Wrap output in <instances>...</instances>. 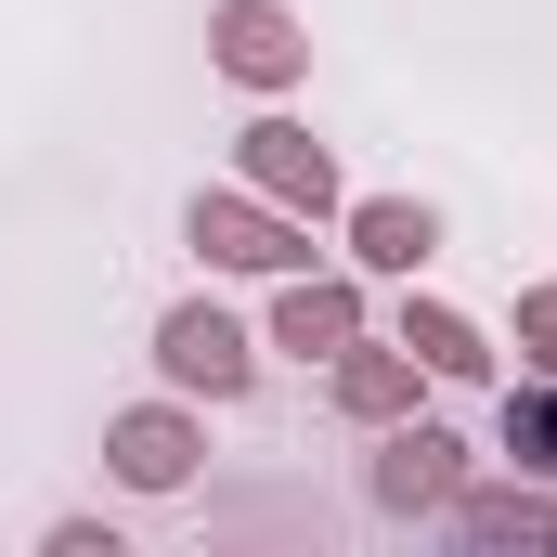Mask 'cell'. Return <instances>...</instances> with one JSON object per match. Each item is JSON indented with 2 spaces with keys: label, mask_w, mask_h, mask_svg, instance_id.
I'll use <instances>...</instances> for the list:
<instances>
[{
  "label": "cell",
  "mask_w": 557,
  "mask_h": 557,
  "mask_svg": "<svg viewBox=\"0 0 557 557\" xmlns=\"http://www.w3.org/2000/svg\"><path fill=\"white\" fill-rule=\"evenodd\" d=\"M156 363H169L182 389H208V403H234V389L260 376V363H247V337H234L221 311H169V324H156Z\"/></svg>",
  "instance_id": "obj_1"
},
{
  "label": "cell",
  "mask_w": 557,
  "mask_h": 557,
  "mask_svg": "<svg viewBox=\"0 0 557 557\" xmlns=\"http://www.w3.org/2000/svg\"><path fill=\"white\" fill-rule=\"evenodd\" d=\"M221 65H234L247 91H285V78H298V26H285L273 0H221Z\"/></svg>",
  "instance_id": "obj_2"
},
{
  "label": "cell",
  "mask_w": 557,
  "mask_h": 557,
  "mask_svg": "<svg viewBox=\"0 0 557 557\" xmlns=\"http://www.w3.org/2000/svg\"><path fill=\"white\" fill-rule=\"evenodd\" d=\"M195 247H208V260H234V273H285V260H298V234L260 221V208H234V195H208V208H195Z\"/></svg>",
  "instance_id": "obj_3"
},
{
  "label": "cell",
  "mask_w": 557,
  "mask_h": 557,
  "mask_svg": "<svg viewBox=\"0 0 557 557\" xmlns=\"http://www.w3.org/2000/svg\"><path fill=\"white\" fill-rule=\"evenodd\" d=\"M247 169L273 182L285 208H324V195H337V169H324V143H311V131H285V117H273V131H247Z\"/></svg>",
  "instance_id": "obj_4"
},
{
  "label": "cell",
  "mask_w": 557,
  "mask_h": 557,
  "mask_svg": "<svg viewBox=\"0 0 557 557\" xmlns=\"http://www.w3.org/2000/svg\"><path fill=\"white\" fill-rule=\"evenodd\" d=\"M376 493H389V506H454V441H441V428H403V441L376 454Z\"/></svg>",
  "instance_id": "obj_5"
},
{
  "label": "cell",
  "mask_w": 557,
  "mask_h": 557,
  "mask_svg": "<svg viewBox=\"0 0 557 557\" xmlns=\"http://www.w3.org/2000/svg\"><path fill=\"white\" fill-rule=\"evenodd\" d=\"M195 467V441H182V416H131L117 428V480H143V493H169Z\"/></svg>",
  "instance_id": "obj_6"
},
{
  "label": "cell",
  "mask_w": 557,
  "mask_h": 557,
  "mask_svg": "<svg viewBox=\"0 0 557 557\" xmlns=\"http://www.w3.org/2000/svg\"><path fill=\"white\" fill-rule=\"evenodd\" d=\"M285 350H350V285H298L285 298Z\"/></svg>",
  "instance_id": "obj_7"
},
{
  "label": "cell",
  "mask_w": 557,
  "mask_h": 557,
  "mask_svg": "<svg viewBox=\"0 0 557 557\" xmlns=\"http://www.w3.org/2000/svg\"><path fill=\"white\" fill-rule=\"evenodd\" d=\"M454 532H480V545L532 532V545H545V532H557V506H545V493H480V506H454Z\"/></svg>",
  "instance_id": "obj_8"
},
{
  "label": "cell",
  "mask_w": 557,
  "mask_h": 557,
  "mask_svg": "<svg viewBox=\"0 0 557 557\" xmlns=\"http://www.w3.org/2000/svg\"><path fill=\"white\" fill-rule=\"evenodd\" d=\"M350 234H363V260H376V273H416V260H428V208H363Z\"/></svg>",
  "instance_id": "obj_9"
},
{
  "label": "cell",
  "mask_w": 557,
  "mask_h": 557,
  "mask_svg": "<svg viewBox=\"0 0 557 557\" xmlns=\"http://www.w3.org/2000/svg\"><path fill=\"white\" fill-rule=\"evenodd\" d=\"M403 350H416V363H441V376H480V363H493L454 311H403Z\"/></svg>",
  "instance_id": "obj_10"
},
{
  "label": "cell",
  "mask_w": 557,
  "mask_h": 557,
  "mask_svg": "<svg viewBox=\"0 0 557 557\" xmlns=\"http://www.w3.org/2000/svg\"><path fill=\"white\" fill-rule=\"evenodd\" d=\"M506 441H519V467H545V480H557V389L506 403Z\"/></svg>",
  "instance_id": "obj_11"
},
{
  "label": "cell",
  "mask_w": 557,
  "mask_h": 557,
  "mask_svg": "<svg viewBox=\"0 0 557 557\" xmlns=\"http://www.w3.org/2000/svg\"><path fill=\"white\" fill-rule=\"evenodd\" d=\"M337 389H350V416H389V403H403V363H350Z\"/></svg>",
  "instance_id": "obj_12"
}]
</instances>
